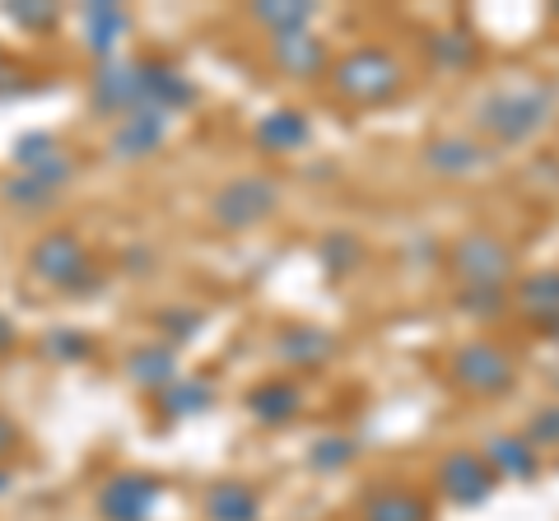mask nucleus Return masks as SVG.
<instances>
[{
  "label": "nucleus",
  "instance_id": "nucleus-1",
  "mask_svg": "<svg viewBox=\"0 0 559 521\" xmlns=\"http://www.w3.org/2000/svg\"><path fill=\"white\" fill-rule=\"evenodd\" d=\"M28 275L51 284V289H61V293L98 289L94 260H90V252H84L80 233H70V229H51V233H43L38 242H33L28 247Z\"/></svg>",
  "mask_w": 559,
  "mask_h": 521
},
{
  "label": "nucleus",
  "instance_id": "nucleus-2",
  "mask_svg": "<svg viewBox=\"0 0 559 521\" xmlns=\"http://www.w3.org/2000/svg\"><path fill=\"white\" fill-rule=\"evenodd\" d=\"M331 89L355 108H373L401 94V65L378 47H359L331 65Z\"/></svg>",
  "mask_w": 559,
  "mask_h": 521
},
{
  "label": "nucleus",
  "instance_id": "nucleus-3",
  "mask_svg": "<svg viewBox=\"0 0 559 521\" xmlns=\"http://www.w3.org/2000/svg\"><path fill=\"white\" fill-rule=\"evenodd\" d=\"M275 205H280V182L261 178V172H248V178L224 182L215 196H210V219H215L224 233H242V229H252V223L271 219Z\"/></svg>",
  "mask_w": 559,
  "mask_h": 521
},
{
  "label": "nucleus",
  "instance_id": "nucleus-4",
  "mask_svg": "<svg viewBox=\"0 0 559 521\" xmlns=\"http://www.w3.org/2000/svg\"><path fill=\"white\" fill-rule=\"evenodd\" d=\"M546 117H550V89L527 84V89H503L489 98L480 108V126L495 135V141L518 145V141H527L532 131L546 126Z\"/></svg>",
  "mask_w": 559,
  "mask_h": 521
},
{
  "label": "nucleus",
  "instance_id": "nucleus-5",
  "mask_svg": "<svg viewBox=\"0 0 559 521\" xmlns=\"http://www.w3.org/2000/svg\"><path fill=\"white\" fill-rule=\"evenodd\" d=\"M452 270L466 280V289H485V293H503V280L513 275V252L503 247L495 233H466L452 247Z\"/></svg>",
  "mask_w": 559,
  "mask_h": 521
},
{
  "label": "nucleus",
  "instance_id": "nucleus-6",
  "mask_svg": "<svg viewBox=\"0 0 559 521\" xmlns=\"http://www.w3.org/2000/svg\"><path fill=\"white\" fill-rule=\"evenodd\" d=\"M513 359L499 350L495 340H471L452 354V381L471 396H499L513 387Z\"/></svg>",
  "mask_w": 559,
  "mask_h": 521
},
{
  "label": "nucleus",
  "instance_id": "nucleus-7",
  "mask_svg": "<svg viewBox=\"0 0 559 521\" xmlns=\"http://www.w3.org/2000/svg\"><path fill=\"white\" fill-rule=\"evenodd\" d=\"M159 480L140 475V471H117L98 484L94 508L103 521H150L154 508H159Z\"/></svg>",
  "mask_w": 559,
  "mask_h": 521
},
{
  "label": "nucleus",
  "instance_id": "nucleus-8",
  "mask_svg": "<svg viewBox=\"0 0 559 521\" xmlns=\"http://www.w3.org/2000/svg\"><path fill=\"white\" fill-rule=\"evenodd\" d=\"M90 108L112 121L145 108V98H140V57L135 61H127V57L98 61V71L90 80Z\"/></svg>",
  "mask_w": 559,
  "mask_h": 521
},
{
  "label": "nucleus",
  "instance_id": "nucleus-9",
  "mask_svg": "<svg viewBox=\"0 0 559 521\" xmlns=\"http://www.w3.org/2000/svg\"><path fill=\"white\" fill-rule=\"evenodd\" d=\"M495 465H489L480 451H448V457L439 461V489L443 498L462 502V508H476V502H485L489 494H495Z\"/></svg>",
  "mask_w": 559,
  "mask_h": 521
},
{
  "label": "nucleus",
  "instance_id": "nucleus-10",
  "mask_svg": "<svg viewBox=\"0 0 559 521\" xmlns=\"http://www.w3.org/2000/svg\"><path fill=\"white\" fill-rule=\"evenodd\" d=\"M14 168L28 172V178H38L43 186L57 191V196L70 186V178H75V159H70L47 131H28L14 141Z\"/></svg>",
  "mask_w": 559,
  "mask_h": 521
},
{
  "label": "nucleus",
  "instance_id": "nucleus-11",
  "mask_svg": "<svg viewBox=\"0 0 559 521\" xmlns=\"http://www.w3.org/2000/svg\"><path fill=\"white\" fill-rule=\"evenodd\" d=\"M140 98L154 112H182L197 102V84H191L178 65H168L159 57H140Z\"/></svg>",
  "mask_w": 559,
  "mask_h": 521
},
{
  "label": "nucleus",
  "instance_id": "nucleus-12",
  "mask_svg": "<svg viewBox=\"0 0 559 521\" xmlns=\"http://www.w3.org/2000/svg\"><path fill=\"white\" fill-rule=\"evenodd\" d=\"M168 121H173L168 112H154V108H140L131 117H121L112 126L108 149L117 154V159H150V154L168 141Z\"/></svg>",
  "mask_w": 559,
  "mask_h": 521
},
{
  "label": "nucleus",
  "instance_id": "nucleus-13",
  "mask_svg": "<svg viewBox=\"0 0 559 521\" xmlns=\"http://www.w3.org/2000/svg\"><path fill=\"white\" fill-rule=\"evenodd\" d=\"M178 377H182L178 373V350H173L168 340H145V344H135V350L127 354V381L140 387V391L159 396Z\"/></svg>",
  "mask_w": 559,
  "mask_h": 521
},
{
  "label": "nucleus",
  "instance_id": "nucleus-14",
  "mask_svg": "<svg viewBox=\"0 0 559 521\" xmlns=\"http://www.w3.org/2000/svg\"><path fill=\"white\" fill-rule=\"evenodd\" d=\"M271 61H275V71L289 80H318L326 71V43L312 28L280 33V38H271Z\"/></svg>",
  "mask_w": 559,
  "mask_h": 521
},
{
  "label": "nucleus",
  "instance_id": "nucleus-15",
  "mask_svg": "<svg viewBox=\"0 0 559 521\" xmlns=\"http://www.w3.org/2000/svg\"><path fill=\"white\" fill-rule=\"evenodd\" d=\"M299 405H304V391H299V381L294 377H266V381H257V387L248 391L252 420L266 424V428L289 424L294 414H299Z\"/></svg>",
  "mask_w": 559,
  "mask_h": 521
},
{
  "label": "nucleus",
  "instance_id": "nucleus-16",
  "mask_svg": "<svg viewBox=\"0 0 559 521\" xmlns=\"http://www.w3.org/2000/svg\"><path fill=\"white\" fill-rule=\"evenodd\" d=\"M201 517L205 521H257L261 517V494L242 480H215L201 494Z\"/></svg>",
  "mask_w": 559,
  "mask_h": 521
},
{
  "label": "nucleus",
  "instance_id": "nucleus-17",
  "mask_svg": "<svg viewBox=\"0 0 559 521\" xmlns=\"http://www.w3.org/2000/svg\"><path fill=\"white\" fill-rule=\"evenodd\" d=\"M331 350H336V340H331L322 326L294 322L275 336V354H280V363H289V368H318V363L331 359Z\"/></svg>",
  "mask_w": 559,
  "mask_h": 521
},
{
  "label": "nucleus",
  "instance_id": "nucleus-18",
  "mask_svg": "<svg viewBox=\"0 0 559 521\" xmlns=\"http://www.w3.org/2000/svg\"><path fill=\"white\" fill-rule=\"evenodd\" d=\"M131 33V14L117 5V0H94L84 5V38H90V51L98 61H112L117 43Z\"/></svg>",
  "mask_w": 559,
  "mask_h": 521
},
{
  "label": "nucleus",
  "instance_id": "nucleus-19",
  "mask_svg": "<svg viewBox=\"0 0 559 521\" xmlns=\"http://www.w3.org/2000/svg\"><path fill=\"white\" fill-rule=\"evenodd\" d=\"M359 521H433V508L415 489H373L359 502Z\"/></svg>",
  "mask_w": 559,
  "mask_h": 521
},
{
  "label": "nucleus",
  "instance_id": "nucleus-20",
  "mask_svg": "<svg viewBox=\"0 0 559 521\" xmlns=\"http://www.w3.org/2000/svg\"><path fill=\"white\" fill-rule=\"evenodd\" d=\"M252 141L266 154H294V149L308 145V117H299L294 108H275L266 117H257Z\"/></svg>",
  "mask_w": 559,
  "mask_h": 521
},
{
  "label": "nucleus",
  "instance_id": "nucleus-21",
  "mask_svg": "<svg viewBox=\"0 0 559 521\" xmlns=\"http://www.w3.org/2000/svg\"><path fill=\"white\" fill-rule=\"evenodd\" d=\"M154 401H159V414H168V420H197V414L215 405V387H210L205 377H178L168 391L154 396Z\"/></svg>",
  "mask_w": 559,
  "mask_h": 521
},
{
  "label": "nucleus",
  "instance_id": "nucleus-22",
  "mask_svg": "<svg viewBox=\"0 0 559 521\" xmlns=\"http://www.w3.org/2000/svg\"><path fill=\"white\" fill-rule=\"evenodd\" d=\"M518 307L527 312V322L546 326V331H559V270L532 275V280L518 289Z\"/></svg>",
  "mask_w": 559,
  "mask_h": 521
},
{
  "label": "nucleus",
  "instance_id": "nucleus-23",
  "mask_svg": "<svg viewBox=\"0 0 559 521\" xmlns=\"http://www.w3.org/2000/svg\"><path fill=\"white\" fill-rule=\"evenodd\" d=\"M312 14H318V5H308V0H257L252 5V20L271 33V38H280V33H304L312 24Z\"/></svg>",
  "mask_w": 559,
  "mask_h": 521
},
{
  "label": "nucleus",
  "instance_id": "nucleus-24",
  "mask_svg": "<svg viewBox=\"0 0 559 521\" xmlns=\"http://www.w3.org/2000/svg\"><path fill=\"white\" fill-rule=\"evenodd\" d=\"M485 461L495 465V475H503V480H532L540 471V451L522 438H495L485 451Z\"/></svg>",
  "mask_w": 559,
  "mask_h": 521
},
{
  "label": "nucleus",
  "instance_id": "nucleus-25",
  "mask_svg": "<svg viewBox=\"0 0 559 521\" xmlns=\"http://www.w3.org/2000/svg\"><path fill=\"white\" fill-rule=\"evenodd\" d=\"M425 163L443 178H462V172L480 168V149L466 141V135H439V141L425 145Z\"/></svg>",
  "mask_w": 559,
  "mask_h": 521
},
{
  "label": "nucleus",
  "instance_id": "nucleus-26",
  "mask_svg": "<svg viewBox=\"0 0 559 521\" xmlns=\"http://www.w3.org/2000/svg\"><path fill=\"white\" fill-rule=\"evenodd\" d=\"M0 196H5L10 205H20L24 215H38V210H47V205H57V191L43 186L38 178H28V172H14V178L0 182Z\"/></svg>",
  "mask_w": 559,
  "mask_h": 521
},
{
  "label": "nucleus",
  "instance_id": "nucleus-27",
  "mask_svg": "<svg viewBox=\"0 0 559 521\" xmlns=\"http://www.w3.org/2000/svg\"><path fill=\"white\" fill-rule=\"evenodd\" d=\"M5 20L14 28H24V33H47V28H57L61 20V10L57 5H47V0H5Z\"/></svg>",
  "mask_w": 559,
  "mask_h": 521
},
{
  "label": "nucleus",
  "instance_id": "nucleus-28",
  "mask_svg": "<svg viewBox=\"0 0 559 521\" xmlns=\"http://www.w3.org/2000/svg\"><path fill=\"white\" fill-rule=\"evenodd\" d=\"M318 256H322V266H326L331 275H345V270L359 266V242L349 238V233H341V229H331V233L318 242Z\"/></svg>",
  "mask_w": 559,
  "mask_h": 521
},
{
  "label": "nucleus",
  "instance_id": "nucleus-29",
  "mask_svg": "<svg viewBox=\"0 0 559 521\" xmlns=\"http://www.w3.org/2000/svg\"><path fill=\"white\" fill-rule=\"evenodd\" d=\"M205 326V312L201 307H168V312H159V331H164V340L178 350V344H187L191 336H197Z\"/></svg>",
  "mask_w": 559,
  "mask_h": 521
},
{
  "label": "nucleus",
  "instance_id": "nucleus-30",
  "mask_svg": "<svg viewBox=\"0 0 559 521\" xmlns=\"http://www.w3.org/2000/svg\"><path fill=\"white\" fill-rule=\"evenodd\" d=\"M43 354L57 359V363H80L94 354V340L84 331H47L43 336Z\"/></svg>",
  "mask_w": 559,
  "mask_h": 521
},
{
  "label": "nucleus",
  "instance_id": "nucleus-31",
  "mask_svg": "<svg viewBox=\"0 0 559 521\" xmlns=\"http://www.w3.org/2000/svg\"><path fill=\"white\" fill-rule=\"evenodd\" d=\"M355 461V443L349 438H322L312 447V471H345Z\"/></svg>",
  "mask_w": 559,
  "mask_h": 521
},
{
  "label": "nucleus",
  "instance_id": "nucleus-32",
  "mask_svg": "<svg viewBox=\"0 0 559 521\" xmlns=\"http://www.w3.org/2000/svg\"><path fill=\"white\" fill-rule=\"evenodd\" d=\"M550 443H559V410H546L532 424V447H550Z\"/></svg>",
  "mask_w": 559,
  "mask_h": 521
},
{
  "label": "nucleus",
  "instance_id": "nucleus-33",
  "mask_svg": "<svg viewBox=\"0 0 559 521\" xmlns=\"http://www.w3.org/2000/svg\"><path fill=\"white\" fill-rule=\"evenodd\" d=\"M433 51H439L443 61H471V47L457 38V33H443V38L433 43Z\"/></svg>",
  "mask_w": 559,
  "mask_h": 521
},
{
  "label": "nucleus",
  "instance_id": "nucleus-34",
  "mask_svg": "<svg viewBox=\"0 0 559 521\" xmlns=\"http://www.w3.org/2000/svg\"><path fill=\"white\" fill-rule=\"evenodd\" d=\"M20 428H14V420H10V414H0V461H10L14 457V451H20Z\"/></svg>",
  "mask_w": 559,
  "mask_h": 521
},
{
  "label": "nucleus",
  "instance_id": "nucleus-35",
  "mask_svg": "<svg viewBox=\"0 0 559 521\" xmlns=\"http://www.w3.org/2000/svg\"><path fill=\"white\" fill-rule=\"evenodd\" d=\"M10 344H14V322L5 317V312H0V354H5Z\"/></svg>",
  "mask_w": 559,
  "mask_h": 521
},
{
  "label": "nucleus",
  "instance_id": "nucleus-36",
  "mask_svg": "<svg viewBox=\"0 0 559 521\" xmlns=\"http://www.w3.org/2000/svg\"><path fill=\"white\" fill-rule=\"evenodd\" d=\"M10 480H14V475L5 471V465H0V494H5V489H10Z\"/></svg>",
  "mask_w": 559,
  "mask_h": 521
},
{
  "label": "nucleus",
  "instance_id": "nucleus-37",
  "mask_svg": "<svg viewBox=\"0 0 559 521\" xmlns=\"http://www.w3.org/2000/svg\"><path fill=\"white\" fill-rule=\"evenodd\" d=\"M555 340H559V331H555Z\"/></svg>",
  "mask_w": 559,
  "mask_h": 521
}]
</instances>
